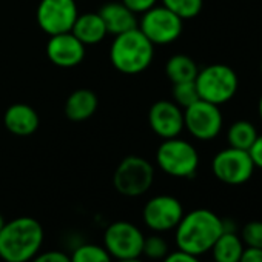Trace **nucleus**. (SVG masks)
<instances>
[{"mask_svg":"<svg viewBox=\"0 0 262 262\" xmlns=\"http://www.w3.org/2000/svg\"><path fill=\"white\" fill-rule=\"evenodd\" d=\"M257 113H259V119L262 122V94L259 97V102H257Z\"/></svg>","mask_w":262,"mask_h":262,"instance_id":"33","label":"nucleus"},{"mask_svg":"<svg viewBox=\"0 0 262 262\" xmlns=\"http://www.w3.org/2000/svg\"><path fill=\"white\" fill-rule=\"evenodd\" d=\"M45 231L31 216L5 222L0 230V259L4 262H30L42 248Z\"/></svg>","mask_w":262,"mask_h":262,"instance_id":"1","label":"nucleus"},{"mask_svg":"<svg viewBox=\"0 0 262 262\" xmlns=\"http://www.w3.org/2000/svg\"><path fill=\"white\" fill-rule=\"evenodd\" d=\"M97 105V96L88 88H80L68 96L65 102V116L73 122H83L96 113Z\"/></svg>","mask_w":262,"mask_h":262,"instance_id":"18","label":"nucleus"},{"mask_svg":"<svg viewBox=\"0 0 262 262\" xmlns=\"http://www.w3.org/2000/svg\"><path fill=\"white\" fill-rule=\"evenodd\" d=\"M155 182V167L141 156H126L113 174V185L117 193L126 198L145 194Z\"/></svg>","mask_w":262,"mask_h":262,"instance_id":"6","label":"nucleus"},{"mask_svg":"<svg viewBox=\"0 0 262 262\" xmlns=\"http://www.w3.org/2000/svg\"><path fill=\"white\" fill-rule=\"evenodd\" d=\"M4 123L7 129L14 136L27 138L37 131L40 119L33 106L27 103H14L5 111Z\"/></svg>","mask_w":262,"mask_h":262,"instance_id":"15","label":"nucleus"},{"mask_svg":"<svg viewBox=\"0 0 262 262\" xmlns=\"http://www.w3.org/2000/svg\"><path fill=\"white\" fill-rule=\"evenodd\" d=\"M162 262H201L199 256H194V254H190L187 251H182V250H176V251H170L164 259Z\"/></svg>","mask_w":262,"mask_h":262,"instance_id":"29","label":"nucleus"},{"mask_svg":"<svg viewBox=\"0 0 262 262\" xmlns=\"http://www.w3.org/2000/svg\"><path fill=\"white\" fill-rule=\"evenodd\" d=\"M244 248L245 245L236 231H224L210 251L214 262H239Z\"/></svg>","mask_w":262,"mask_h":262,"instance_id":"19","label":"nucleus"},{"mask_svg":"<svg viewBox=\"0 0 262 262\" xmlns=\"http://www.w3.org/2000/svg\"><path fill=\"white\" fill-rule=\"evenodd\" d=\"M113 262H144L141 257H133V259H114Z\"/></svg>","mask_w":262,"mask_h":262,"instance_id":"32","label":"nucleus"},{"mask_svg":"<svg viewBox=\"0 0 262 262\" xmlns=\"http://www.w3.org/2000/svg\"><path fill=\"white\" fill-rule=\"evenodd\" d=\"M138 28L153 45H170L181 37L184 20L164 5H156L142 14Z\"/></svg>","mask_w":262,"mask_h":262,"instance_id":"9","label":"nucleus"},{"mask_svg":"<svg viewBox=\"0 0 262 262\" xmlns=\"http://www.w3.org/2000/svg\"><path fill=\"white\" fill-rule=\"evenodd\" d=\"M198 65L196 62L187 54H174L167 60L165 74L171 83L181 82H193L198 76Z\"/></svg>","mask_w":262,"mask_h":262,"instance_id":"20","label":"nucleus"},{"mask_svg":"<svg viewBox=\"0 0 262 262\" xmlns=\"http://www.w3.org/2000/svg\"><path fill=\"white\" fill-rule=\"evenodd\" d=\"M224 126V116L219 105L199 99L184 110V129L202 142L216 139Z\"/></svg>","mask_w":262,"mask_h":262,"instance_id":"7","label":"nucleus"},{"mask_svg":"<svg viewBox=\"0 0 262 262\" xmlns=\"http://www.w3.org/2000/svg\"><path fill=\"white\" fill-rule=\"evenodd\" d=\"M97 13L102 17L108 34L117 36V34H122L125 31L138 28L136 14L131 10H128L122 2L105 4Z\"/></svg>","mask_w":262,"mask_h":262,"instance_id":"16","label":"nucleus"},{"mask_svg":"<svg viewBox=\"0 0 262 262\" xmlns=\"http://www.w3.org/2000/svg\"><path fill=\"white\" fill-rule=\"evenodd\" d=\"M242 242L247 247L262 248V222L251 221L242 228Z\"/></svg>","mask_w":262,"mask_h":262,"instance_id":"26","label":"nucleus"},{"mask_svg":"<svg viewBox=\"0 0 262 262\" xmlns=\"http://www.w3.org/2000/svg\"><path fill=\"white\" fill-rule=\"evenodd\" d=\"M248 155H250V158H251L254 167L262 170V133L257 135V138L254 139L253 145H251L250 150H248Z\"/></svg>","mask_w":262,"mask_h":262,"instance_id":"30","label":"nucleus"},{"mask_svg":"<svg viewBox=\"0 0 262 262\" xmlns=\"http://www.w3.org/2000/svg\"><path fill=\"white\" fill-rule=\"evenodd\" d=\"M30 262H71V259L70 254L60 250H48V251H39Z\"/></svg>","mask_w":262,"mask_h":262,"instance_id":"27","label":"nucleus"},{"mask_svg":"<svg viewBox=\"0 0 262 262\" xmlns=\"http://www.w3.org/2000/svg\"><path fill=\"white\" fill-rule=\"evenodd\" d=\"M79 16L74 0H40L37 7V24L48 36L70 33Z\"/></svg>","mask_w":262,"mask_h":262,"instance_id":"12","label":"nucleus"},{"mask_svg":"<svg viewBox=\"0 0 262 262\" xmlns=\"http://www.w3.org/2000/svg\"><path fill=\"white\" fill-rule=\"evenodd\" d=\"M171 96H173V102L176 105H179L182 110H185L187 106H190L199 100V93H198V88L194 85V80L193 82L173 83Z\"/></svg>","mask_w":262,"mask_h":262,"instance_id":"24","label":"nucleus"},{"mask_svg":"<svg viewBox=\"0 0 262 262\" xmlns=\"http://www.w3.org/2000/svg\"><path fill=\"white\" fill-rule=\"evenodd\" d=\"M122 4L138 16V14H144L145 11L156 7L158 0H122Z\"/></svg>","mask_w":262,"mask_h":262,"instance_id":"28","label":"nucleus"},{"mask_svg":"<svg viewBox=\"0 0 262 262\" xmlns=\"http://www.w3.org/2000/svg\"><path fill=\"white\" fill-rule=\"evenodd\" d=\"M158 167L171 178H193L199 167V153L193 144L178 138L164 139L156 151Z\"/></svg>","mask_w":262,"mask_h":262,"instance_id":"5","label":"nucleus"},{"mask_svg":"<svg viewBox=\"0 0 262 262\" xmlns=\"http://www.w3.org/2000/svg\"><path fill=\"white\" fill-rule=\"evenodd\" d=\"M254 164L245 150L224 148L214 155L211 161V171L217 181L227 185H242L254 174Z\"/></svg>","mask_w":262,"mask_h":262,"instance_id":"10","label":"nucleus"},{"mask_svg":"<svg viewBox=\"0 0 262 262\" xmlns=\"http://www.w3.org/2000/svg\"><path fill=\"white\" fill-rule=\"evenodd\" d=\"M184 216L181 201L170 194H158L147 201L142 210V219L147 228L155 233H167L178 227Z\"/></svg>","mask_w":262,"mask_h":262,"instance_id":"11","label":"nucleus"},{"mask_svg":"<svg viewBox=\"0 0 262 262\" xmlns=\"http://www.w3.org/2000/svg\"><path fill=\"white\" fill-rule=\"evenodd\" d=\"M170 253L168 242L159 236V233L145 236L144 247H142V256H145L150 260H162Z\"/></svg>","mask_w":262,"mask_h":262,"instance_id":"25","label":"nucleus"},{"mask_svg":"<svg viewBox=\"0 0 262 262\" xmlns=\"http://www.w3.org/2000/svg\"><path fill=\"white\" fill-rule=\"evenodd\" d=\"M155 57V45L142 34L139 28L114 36L110 48L113 67L123 74H139L145 71Z\"/></svg>","mask_w":262,"mask_h":262,"instance_id":"3","label":"nucleus"},{"mask_svg":"<svg viewBox=\"0 0 262 262\" xmlns=\"http://www.w3.org/2000/svg\"><path fill=\"white\" fill-rule=\"evenodd\" d=\"M71 33L85 47L100 43L105 39V36L108 34L106 28H105V24H103L102 17L99 16V13L79 14L74 25H73V28H71Z\"/></svg>","mask_w":262,"mask_h":262,"instance_id":"17","label":"nucleus"},{"mask_svg":"<svg viewBox=\"0 0 262 262\" xmlns=\"http://www.w3.org/2000/svg\"><path fill=\"white\" fill-rule=\"evenodd\" d=\"M148 123L162 141L178 138L184 131V110L173 100H158L148 111Z\"/></svg>","mask_w":262,"mask_h":262,"instance_id":"13","label":"nucleus"},{"mask_svg":"<svg viewBox=\"0 0 262 262\" xmlns=\"http://www.w3.org/2000/svg\"><path fill=\"white\" fill-rule=\"evenodd\" d=\"M162 5L182 20L194 19L204 7V0H162Z\"/></svg>","mask_w":262,"mask_h":262,"instance_id":"23","label":"nucleus"},{"mask_svg":"<svg viewBox=\"0 0 262 262\" xmlns=\"http://www.w3.org/2000/svg\"><path fill=\"white\" fill-rule=\"evenodd\" d=\"M144 239L142 230L133 222L116 221L103 233V247L113 259H133L142 256Z\"/></svg>","mask_w":262,"mask_h":262,"instance_id":"8","label":"nucleus"},{"mask_svg":"<svg viewBox=\"0 0 262 262\" xmlns=\"http://www.w3.org/2000/svg\"><path fill=\"white\" fill-rule=\"evenodd\" d=\"M70 259L71 262H113L114 260L103 245L90 244V242L77 245L71 251Z\"/></svg>","mask_w":262,"mask_h":262,"instance_id":"22","label":"nucleus"},{"mask_svg":"<svg viewBox=\"0 0 262 262\" xmlns=\"http://www.w3.org/2000/svg\"><path fill=\"white\" fill-rule=\"evenodd\" d=\"M5 222H7V221H5V217L2 216V213H0V230H2V228H4Z\"/></svg>","mask_w":262,"mask_h":262,"instance_id":"34","label":"nucleus"},{"mask_svg":"<svg viewBox=\"0 0 262 262\" xmlns=\"http://www.w3.org/2000/svg\"><path fill=\"white\" fill-rule=\"evenodd\" d=\"M47 56L59 68H74L85 59V45L70 31L50 36Z\"/></svg>","mask_w":262,"mask_h":262,"instance_id":"14","label":"nucleus"},{"mask_svg":"<svg viewBox=\"0 0 262 262\" xmlns=\"http://www.w3.org/2000/svg\"><path fill=\"white\" fill-rule=\"evenodd\" d=\"M210 262H214V260H210Z\"/></svg>","mask_w":262,"mask_h":262,"instance_id":"36","label":"nucleus"},{"mask_svg":"<svg viewBox=\"0 0 262 262\" xmlns=\"http://www.w3.org/2000/svg\"><path fill=\"white\" fill-rule=\"evenodd\" d=\"M194 85L199 99L221 106L236 96L239 77L231 67L225 63H211L198 71Z\"/></svg>","mask_w":262,"mask_h":262,"instance_id":"4","label":"nucleus"},{"mask_svg":"<svg viewBox=\"0 0 262 262\" xmlns=\"http://www.w3.org/2000/svg\"><path fill=\"white\" fill-rule=\"evenodd\" d=\"M239 262H262V248L245 247Z\"/></svg>","mask_w":262,"mask_h":262,"instance_id":"31","label":"nucleus"},{"mask_svg":"<svg viewBox=\"0 0 262 262\" xmlns=\"http://www.w3.org/2000/svg\"><path fill=\"white\" fill-rule=\"evenodd\" d=\"M260 76H262V60H260Z\"/></svg>","mask_w":262,"mask_h":262,"instance_id":"35","label":"nucleus"},{"mask_svg":"<svg viewBox=\"0 0 262 262\" xmlns=\"http://www.w3.org/2000/svg\"><path fill=\"white\" fill-rule=\"evenodd\" d=\"M257 129L250 120H236L233 122L228 129H227V142L228 147L237 148V150H245L248 151L250 147L253 145L254 139L257 138Z\"/></svg>","mask_w":262,"mask_h":262,"instance_id":"21","label":"nucleus"},{"mask_svg":"<svg viewBox=\"0 0 262 262\" xmlns=\"http://www.w3.org/2000/svg\"><path fill=\"white\" fill-rule=\"evenodd\" d=\"M222 233V219L216 213L207 208H196L184 213L174 228V241L179 250L201 256L211 250Z\"/></svg>","mask_w":262,"mask_h":262,"instance_id":"2","label":"nucleus"}]
</instances>
